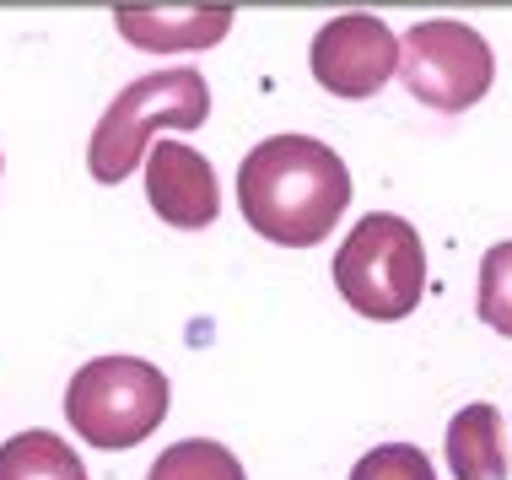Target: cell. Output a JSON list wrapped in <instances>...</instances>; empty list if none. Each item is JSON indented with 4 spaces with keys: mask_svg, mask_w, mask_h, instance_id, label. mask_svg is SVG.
<instances>
[{
    "mask_svg": "<svg viewBox=\"0 0 512 480\" xmlns=\"http://www.w3.org/2000/svg\"><path fill=\"white\" fill-rule=\"evenodd\" d=\"M65 416L92 448H135L168 416V378L141 356H98L71 378Z\"/></svg>",
    "mask_w": 512,
    "mask_h": 480,
    "instance_id": "4",
    "label": "cell"
},
{
    "mask_svg": "<svg viewBox=\"0 0 512 480\" xmlns=\"http://www.w3.org/2000/svg\"><path fill=\"white\" fill-rule=\"evenodd\" d=\"M146 200L173 227H211L221 211L211 162L184 141H157L146 152Z\"/></svg>",
    "mask_w": 512,
    "mask_h": 480,
    "instance_id": "7",
    "label": "cell"
},
{
    "mask_svg": "<svg viewBox=\"0 0 512 480\" xmlns=\"http://www.w3.org/2000/svg\"><path fill=\"white\" fill-rule=\"evenodd\" d=\"M0 480H87L76 448L54 432H17L0 448Z\"/></svg>",
    "mask_w": 512,
    "mask_h": 480,
    "instance_id": "10",
    "label": "cell"
},
{
    "mask_svg": "<svg viewBox=\"0 0 512 480\" xmlns=\"http://www.w3.org/2000/svg\"><path fill=\"white\" fill-rule=\"evenodd\" d=\"M399 71V38L389 33V22L351 11L318 27L313 38V76L324 92L335 98H372Z\"/></svg>",
    "mask_w": 512,
    "mask_h": 480,
    "instance_id": "6",
    "label": "cell"
},
{
    "mask_svg": "<svg viewBox=\"0 0 512 480\" xmlns=\"http://www.w3.org/2000/svg\"><path fill=\"white\" fill-rule=\"evenodd\" d=\"M146 480H248L243 464L227 454L221 443H205V437H189V443L168 448L157 464L146 470Z\"/></svg>",
    "mask_w": 512,
    "mask_h": 480,
    "instance_id": "11",
    "label": "cell"
},
{
    "mask_svg": "<svg viewBox=\"0 0 512 480\" xmlns=\"http://www.w3.org/2000/svg\"><path fill=\"white\" fill-rule=\"evenodd\" d=\"M480 319L512 340V243H496L480 265Z\"/></svg>",
    "mask_w": 512,
    "mask_h": 480,
    "instance_id": "12",
    "label": "cell"
},
{
    "mask_svg": "<svg viewBox=\"0 0 512 480\" xmlns=\"http://www.w3.org/2000/svg\"><path fill=\"white\" fill-rule=\"evenodd\" d=\"M238 200L259 238L281 249L324 243L351 205V173L313 135H270L238 168Z\"/></svg>",
    "mask_w": 512,
    "mask_h": 480,
    "instance_id": "1",
    "label": "cell"
},
{
    "mask_svg": "<svg viewBox=\"0 0 512 480\" xmlns=\"http://www.w3.org/2000/svg\"><path fill=\"white\" fill-rule=\"evenodd\" d=\"M448 464L459 480H507L502 416L491 405H469L448 427Z\"/></svg>",
    "mask_w": 512,
    "mask_h": 480,
    "instance_id": "9",
    "label": "cell"
},
{
    "mask_svg": "<svg viewBox=\"0 0 512 480\" xmlns=\"http://www.w3.org/2000/svg\"><path fill=\"white\" fill-rule=\"evenodd\" d=\"M211 114V92H205L200 71H157L141 76L114 98L103 114V125L92 130V178L98 184H119L124 173H135V162L151 152L157 130H195Z\"/></svg>",
    "mask_w": 512,
    "mask_h": 480,
    "instance_id": "3",
    "label": "cell"
},
{
    "mask_svg": "<svg viewBox=\"0 0 512 480\" xmlns=\"http://www.w3.org/2000/svg\"><path fill=\"white\" fill-rule=\"evenodd\" d=\"M491 49L475 27L464 22H415L399 44V76L405 87L421 98L426 108H442V114H464L486 98L491 87Z\"/></svg>",
    "mask_w": 512,
    "mask_h": 480,
    "instance_id": "5",
    "label": "cell"
},
{
    "mask_svg": "<svg viewBox=\"0 0 512 480\" xmlns=\"http://www.w3.org/2000/svg\"><path fill=\"white\" fill-rule=\"evenodd\" d=\"M351 480H437L432 475V459L410 443H383L351 470Z\"/></svg>",
    "mask_w": 512,
    "mask_h": 480,
    "instance_id": "13",
    "label": "cell"
},
{
    "mask_svg": "<svg viewBox=\"0 0 512 480\" xmlns=\"http://www.w3.org/2000/svg\"><path fill=\"white\" fill-rule=\"evenodd\" d=\"M232 27L227 6H124L119 11V33L135 49H211L221 33Z\"/></svg>",
    "mask_w": 512,
    "mask_h": 480,
    "instance_id": "8",
    "label": "cell"
},
{
    "mask_svg": "<svg viewBox=\"0 0 512 480\" xmlns=\"http://www.w3.org/2000/svg\"><path fill=\"white\" fill-rule=\"evenodd\" d=\"M335 286L362 319H405L426 292V249L405 216L372 211L351 227L335 254Z\"/></svg>",
    "mask_w": 512,
    "mask_h": 480,
    "instance_id": "2",
    "label": "cell"
}]
</instances>
